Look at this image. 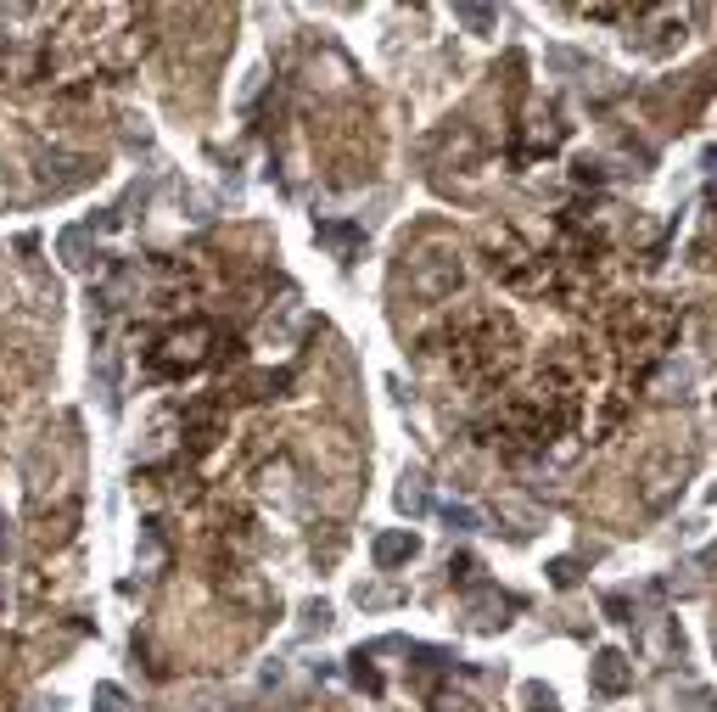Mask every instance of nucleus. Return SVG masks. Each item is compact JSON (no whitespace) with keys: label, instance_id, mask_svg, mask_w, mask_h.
Here are the masks:
<instances>
[{"label":"nucleus","instance_id":"nucleus-1","mask_svg":"<svg viewBox=\"0 0 717 712\" xmlns=\"http://www.w3.org/2000/svg\"><path fill=\"white\" fill-rule=\"evenodd\" d=\"M510 359H516V326L499 320V314L471 320V331H460V342H454V371H460L465 382H493V376H505Z\"/></svg>","mask_w":717,"mask_h":712},{"label":"nucleus","instance_id":"nucleus-2","mask_svg":"<svg viewBox=\"0 0 717 712\" xmlns=\"http://www.w3.org/2000/svg\"><path fill=\"white\" fill-rule=\"evenodd\" d=\"M213 342H219L213 320H191V326H174L169 337L152 348V376H185V371H197V365H208Z\"/></svg>","mask_w":717,"mask_h":712},{"label":"nucleus","instance_id":"nucleus-3","mask_svg":"<svg viewBox=\"0 0 717 712\" xmlns=\"http://www.w3.org/2000/svg\"><path fill=\"white\" fill-rule=\"evenodd\" d=\"M409 286L421 292V298H449L454 286H460V253H426L409 264Z\"/></svg>","mask_w":717,"mask_h":712},{"label":"nucleus","instance_id":"nucleus-4","mask_svg":"<svg viewBox=\"0 0 717 712\" xmlns=\"http://www.w3.org/2000/svg\"><path fill=\"white\" fill-rule=\"evenodd\" d=\"M589 684H594V696H628L633 690V662L622 651H600L589 662Z\"/></svg>","mask_w":717,"mask_h":712},{"label":"nucleus","instance_id":"nucleus-5","mask_svg":"<svg viewBox=\"0 0 717 712\" xmlns=\"http://www.w3.org/2000/svg\"><path fill=\"white\" fill-rule=\"evenodd\" d=\"M505 612H516V600L499 595L493 584H477L471 595H465V617H471L477 628H505V623H510Z\"/></svg>","mask_w":717,"mask_h":712},{"label":"nucleus","instance_id":"nucleus-6","mask_svg":"<svg viewBox=\"0 0 717 712\" xmlns=\"http://www.w3.org/2000/svg\"><path fill=\"white\" fill-rule=\"evenodd\" d=\"M370 556H376L381 572H393V567H404V561L421 556V539H415L409 527H393V533H381V539L370 544Z\"/></svg>","mask_w":717,"mask_h":712},{"label":"nucleus","instance_id":"nucleus-7","mask_svg":"<svg viewBox=\"0 0 717 712\" xmlns=\"http://www.w3.org/2000/svg\"><path fill=\"white\" fill-rule=\"evenodd\" d=\"M320 242L331 247V253H337L342 264H348V258H353V247L365 242V236H359V225H320Z\"/></svg>","mask_w":717,"mask_h":712},{"label":"nucleus","instance_id":"nucleus-8","mask_svg":"<svg viewBox=\"0 0 717 712\" xmlns=\"http://www.w3.org/2000/svg\"><path fill=\"white\" fill-rule=\"evenodd\" d=\"M398 505H404L409 516L426 511V477H404V488H398Z\"/></svg>","mask_w":717,"mask_h":712},{"label":"nucleus","instance_id":"nucleus-9","mask_svg":"<svg viewBox=\"0 0 717 712\" xmlns=\"http://www.w3.org/2000/svg\"><path fill=\"white\" fill-rule=\"evenodd\" d=\"M90 712H135V707H129V696L118 684H96V707Z\"/></svg>","mask_w":717,"mask_h":712},{"label":"nucleus","instance_id":"nucleus-10","mask_svg":"<svg viewBox=\"0 0 717 712\" xmlns=\"http://www.w3.org/2000/svg\"><path fill=\"white\" fill-rule=\"evenodd\" d=\"M465 23V29H477V34H488L493 23H499V12H488V6H460V12H454Z\"/></svg>","mask_w":717,"mask_h":712},{"label":"nucleus","instance_id":"nucleus-11","mask_svg":"<svg viewBox=\"0 0 717 712\" xmlns=\"http://www.w3.org/2000/svg\"><path fill=\"white\" fill-rule=\"evenodd\" d=\"M353 684H365L370 696H376V690H381V673H376V668H370V656H365V651L353 656Z\"/></svg>","mask_w":717,"mask_h":712},{"label":"nucleus","instance_id":"nucleus-12","mask_svg":"<svg viewBox=\"0 0 717 712\" xmlns=\"http://www.w3.org/2000/svg\"><path fill=\"white\" fill-rule=\"evenodd\" d=\"M549 578H555V589H572V584H577V561H572V556L549 561Z\"/></svg>","mask_w":717,"mask_h":712},{"label":"nucleus","instance_id":"nucleus-13","mask_svg":"<svg viewBox=\"0 0 717 712\" xmlns=\"http://www.w3.org/2000/svg\"><path fill=\"white\" fill-rule=\"evenodd\" d=\"M443 522H449L454 533H471V527H477V511H465V505H449V511H443Z\"/></svg>","mask_w":717,"mask_h":712}]
</instances>
